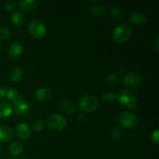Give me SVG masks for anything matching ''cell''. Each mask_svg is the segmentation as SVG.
Here are the masks:
<instances>
[{
	"label": "cell",
	"mask_w": 159,
	"mask_h": 159,
	"mask_svg": "<svg viewBox=\"0 0 159 159\" xmlns=\"http://www.w3.org/2000/svg\"><path fill=\"white\" fill-rule=\"evenodd\" d=\"M158 38H157L156 40H155V43H154V45H153V48H154V49L155 50V51H157V52H158V48H159V47H158Z\"/></svg>",
	"instance_id": "obj_31"
},
{
	"label": "cell",
	"mask_w": 159,
	"mask_h": 159,
	"mask_svg": "<svg viewBox=\"0 0 159 159\" xmlns=\"http://www.w3.org/2000/svg\"><path fill=\"white\" fill-rule=\"evenodd\" d=\"M112 137L116 141H119L122 138V132H121L120 129L117 127H114L113 128V131H112Z\"/></svg>",
	"instance_id": "obj_26"
},
{
	"label": "cell",
	"mask_w": 159,
	"mask_h": 159,
	"mask_svg": "<svg viewBox=\"0 0 159 159\" xmlns=\"http://www.w3.org/2000/svg\"><path fill=\"white\" fill-rule=\"evenodd\" d=\"M8 159H15V158H8Z\"/></svg>",
	"instance_id": "obj_33"
},
{
	"label": "cell",
	"mask_w": 159,
	"mask_h": 159,
	"mask_svg": "<svg viewBox=\"0 0 159 159\" xmlns=\"http://www.w3.org/2000/svg\"><path fill=\"white\" fill-rule=\"evenodd\" d=\"M142 76L138 72H130L123 79V82L129 88H137L142 83Z\"/></svg>",
	"instance_id": "obj_7"
},
{
	"label": "cell",
	"mask_w": 159,
	"mask_h": 159,
	"mask_svg": "<svg viewBox=\"0 0 159 159\" xmlns=\"http://www.w3.org/2000/svg\"><path fill=\"white\" fill-rule=\"evenodd\" d=\"M11 20L15 26H20L25 21V16L20 11H16L11 16Z\"/></svg>",
	"instance_id": "obj_17"
},
{
	"label": "cell",
	"mask_w": 159,
	"mask_h": 159,
	"mask_svg": "<svg viewBox=\"0 0 159 159\" xmlns=\"http://www.w3.org/2000/svg\"><path fill=\"white\" fill-rule=\"evenodd\" d=\"M102 99L106 102H112L116 99V95L112 92H106L102 94Z\"/></svg>",
	"instance_id": "obj_22"
},
{
	"label": "cell",
	"mask_w": 159,
	"mask_h": 159,
	"mask_svg": "<svg viewBox=\"0 0 159 159\" xmlns=\"http://www.w3.org/2000/svg\"><path fill=\"white\" fill-rule=\"evenodd\" d=\"M0 51H1V45H0Z\"/></svg>",
	"instance_id": "obj_32"
},
{
	"label": "cell",
	"mask_w": 159,
	"mask_h": 159,
	"mask_svg": "<svg viewBox=\"0 0 159 159\" xmlns=\"http://www.w3.org/2000/svg\"><path fill=\"white\" fill-rule=\"evenodd\" d=\"M13 137V130L8 126H0V141L8 142Z\"/></svg>",
	"instance_id": "obj_14"
},
{
	"label": "cell",
	"mask_w": 159,
	"mask_h": 159,
	"mask_svg": "<svg viewBox=\"0 0 159 159\" xmlns=\"http://www.w3.org/2000/svg\"><path fill=\"white\" fill-rule=\"evenodd\" d=\"M0 150H1V146H0Z\"/></svg>",
	"instance_id": "obj_34"
},
{
	"label": "cell",
	"mask_w": 159,
	"mask_h": 159,
	"mask_svg": "<svg viewBox=\"0 0 159 159\" xmlns=\"http://www.w3.org/2000/svg\"><path fill=\"white\" fill-rule=\"evenodd\" d=\"M21 96L20 95L19 92L16 89L10 88L7 89V94H6V99L11 101L12 103L17 102L19 99H21Z\"/></svg>",
	"instance_id": "obj_20"
},
{
	"label": "cell",
	"mask_w": 159,
	"mask_h": 159,
	"mask_svg": "<svg viewBox=\"0 0 159 159\" xmlns=\"http://www.w3.org/2000/svg\"><path fill=\"white\" fill-rule=\"evenodd\" d=\"M23 47L22 43L19 41H15L11 44L9 47V51H8V54L9 57L12 59H16L20 57L23 53Z\"/></svg>",
	"instance_id": "obj_11"
},
{
	"label": "cell",
	"mask_w": 159,
	"mask_h": 159,
	"mask_svg": "<svg viewBox=\"0 0 159 159\" xmlns=\"http://www.w3.org/2000/svg\"><path fill=\"white\" fill-rule=\"evenodd\" d=\"M123 12L120 8L114 7L111 10V17L115 20H118L122 17Z\"/></svg>",
	"instance_id": "obj_24"
},
{
	"label": "cell",
	"mask_w": 159,
	"mask_h": 159,
	"mask_svg": "<svg viewBox=\"0 0 159 159\" xmlns=\"http://www.w3.org/2000/svg\"><path fill=\"white\" fill-rule=\"evenodd\" d=\"M51 96H52L51 91L46 87H42V88L38 89L34 94V96L37 99V100L40 101V102L48 101L51 99Z\"/></svg>",
	"instance_id": "obj_12"
},
{
	"label": "cell",
	"mask_w": 159,
	"mask_h": 159,
	"mask_svg": "<svg viewBox=\"0 0 159 159\" xmlns=\"http://www.w3.org/2000/svg\"><path fill=\"white\" fill-rule=\"evenodd\" d=\"M16 7V2L14 1H8L4 4V8L7 11H12Z\"/></svg>",
	"instance_id": "obj_28"
},
{
	"label": "cell",
	"mask_w": 159,
	"mask_h": 159,
	"mask_svg": "<svg viewBox=\"0 0 159 159\" xmlns=\"http://www.w3.org/2000/svg\"><path fill=\"white\" fill-rule=\"evenodd\" d=\"M16 133L17 137L20 140L23 141H26L30 138L31 130L30 127L26 123H20L16 127Z\"/></svg>",
	"instance_id": "obj_9"
},
{
	"label": "cell",
	"mask_w": 159,
	"mask_h": 159,
	"mask_svg": "<svg viewBox=\"0 0 159 159\" xmlns=\"http://www.w3.org/2000/svg\"><path fill=\"white\" fill-rule=\"evenodd\" d=\"M11 35L10 30L6 26H0V40H5L9 38Z\"/></svg>",
	"instance_id": "obj_23"
},
{
	"label": "cell",
	"mask_w": 159,
	"mask_h": 159,
	"mask_svg": "<svg viewBox=\"0 0 159 159\" xmlns=\"http://www.w3.org/2000/svg\"><path fill=\"white\" fill-rule=\"evenodd\" d=\"M99 105V100L97 98L92 95H86L81 98L79 102V109L85 113L93 112Z\"/></svg>",
	"instance_id": "obj_3"
},
{
	"label": "cell",
	"mask_w": 159,
	"mask_h": 159,
	"mask_svg": "<svg viewBox=\"0 0 159 159\" xmlns=\"http://www.w3.org/2000/svg\"><path fill=\"white\" fill-rule=\"evenodd\" d=\"M116 98L120 105L128 109H134L138 105V99L136 96L128 89L120 90Z\"/></svg>",
	"instance_id": "obj_1"
},
{
	"label": "cell",
	"mask_w": 159,
	"mask_h": 159,
	"mask_svg": "<svg viewBox=\"0 0 159 159\" xmlns=\"http://www.w3.org/2000/svg\"><path fill=\"white\" fill-rule=\"evenodd\" d=\"M131 36V28L126 23L116 26L113 33V39L116 43H122L127 41Z\"/></svg>",
	"instance_id": "obj_2"
},
{
	"label": "cell",
	"mask_w": 159,
	"mask_h": 159,
	"mask_svg": "<svg viewBox=\"0 0 159 159\" xmlns=\"http://www.w3.org/2000/svg\"><path fill=\"white\" fill-rule=\"evenodd\" d=\"M12 113V107L8 102L0 103V119L7 118Z\"/></svg>",
	"instance_id": "obj_16"
},
{
	"label": "cell",
	"mask_w": 159,
	"mask_h": 159,
	"mask_svg": "<svg viewBox=\"0 0 159 159\" xmlns=\"http://www.w3.org/2000/svg\"><path fill=\"white\" fill-rule=\"evenodd\" d=\"M118 79L119 77L115 73H111V74H109L107 75V79H106V82L107 84H110V85H113V84H116L118 82Z\"/></svg>",
	"instance_id": "obj_25"
},
{
	"label": "cell",
	"mask_w": 159,
	"mask_h": 159,
	"mask_svg": "<svg viewBox=\"0 0 159 159\" xmlns=\"http://www.w3.org/2000/svg\"><path fill=\"white\" fill-rule=\"evenodd\" d=\"M23 74H24V72H23V70L21 68H20V67H15L10 71L9 77H10L11 80L13 82H18L23 77Z\"/></svg>",
	"instance_id": "obj_18"
},
{
	"label": "cell",
	"mask_w": 159,
	"mask_h": 159,
	"mask_svg": "<svg viewBox=\"0 0 159 159\" xmlns=\"http://www.w3.org/2000/svg\"><path fill=\"white\" fill-rule=\"evenodd\" d=\"M61 107L66 113L72 114L76 111V106L74 102L69 99H64L61 102Z\"/></svg>",
	"instance_id": "obj_19"
},
{
	"label": "cell",
	"mask_w": 159,
	"mask_h": 159,
	"mask_svg": "<svg viewBox=\"0 0 159 159\" xmlns=\"http://www.w3.org/2000/svg\"><path fill=\"white\" fill-rule=\"evenodd\" d=\"M28 30L34 38L41 39L45 36L47 33V28L42 22L39 20H33L30 23Z\"/></svg>",
	"instance_id": "obj_5"
},
{
	"label": "cell",
	"mask_w": 159,
	"mask_h": 159,
	"mask_svg": "<svg viewBox=\"0 0 159 159\" xmlns=\"http://www.w3.org/2000/svg\"><path fill=\"white\" fill-rule=\"evenodd\" d=\"M148 16L143 12H137L132 14L130 17V23L137 26H144L148 23Z\"/></svg>",
	"instance_id": "obj_10"
},
{
	"label": "cell",
	"mask_w": 159,
	"mask_h": 159,
	"mask_svg": "<svg viewBox=\"0 0 159 159\" xmlns=\"http://www.w3.org/2000/svg\"><path fill=\"white\" fill-rule=\"evenodd\" d=\"M38 4L37 0H21L19 2V7L23 12H32L37 7Z\"/></svg>",
	"instance_id": "obj_13"
},
{
	"label": "cell",
	"mask_w": 159,
	"mask_h": 159,
	"mask_svg": "<svg viewBox=\"0 0 159 159\" xmlns=\"http://www.w3.org/2000/svg\"><path fill=\"white\" fill-rule=\"evenodd\" d=\"M106 9L102 5H94L90 9V13L93 16H102L105 13Z\"/></svg>",
	"instance_id": "obj_21"
},
{
	"label": "cell",
	"mask_w": 159,
	"mask_h": 159,
	"mask_svg": "<svg viewBox=\"0 0 159 159\" xmlns=\"http://www.w3.org/2000/svg\"><path fill=\"white\" fill-rule=\"evenodd\" d=\"M14 110L18 116H25L30 113L31 110V106L28 102H25L23 98L14 102Z\"/></svg>",
	"instance_id": "obj_8"
},
{
	"label": "cell",
	"mask_w": 159,
	"mask_h": 159,
	"mask_svg": "<svg viewBox=\"0 0 159 159\" xmlns=\"http://www.w3.org/2000/svg\"><path fill=\"white\" fill-rule=\"evenodd\" d=\"M47 124L51 130L61 131L66 127L67 121L62 115L54 113L48 116L47 120Z\"/></svg>",
	"instance_id": "obj_4"
},
{
	"label": "cell",
	"mask_w": 159,
	"mask_h": 159,
	"mask_svg": "<svg viewBox=\"0 0 159 159\" xmlns=\"http://www.w3.org/2000/svg\"><path fill=\"white\" fill-rule=\"evenodd\" d=\"M158 140H159V131L158 130H155V131L152 133V141H153L155 144H158Z\"/></svg>",
	"instance_id": "obj_29"
},
{
	"label": "cell",
	"mask_w": 159,
	"mask_h": 159,
	"mask_svg": "<svg viewBox=\"0 0 159 159\" xmlns=\"http://www.w3.org/2000/svg\"><path fill=\"white\" fill-rule=\"evenodd\" d=\"M23 151V145L19 141H13L9 146V152L12 156L16 157L21 155Z\"/></svg>",
	"instance_id": "obj_15"
},
{
	"label": "cell",
	"mask_w": 159,
	"mask_h": 159,
	"mask_svg": "<svg viewBox=\"0 0 159 159\" xmlns=\"http://www.w3.org/2000/svg\"><path fill=\"white\" fill-rule=\"evenodd\" d=\"M119 123L125 128H134L138 124V119L134 114L130 112H124L119 117Z\"/></svg>",
	"instance_id": "obj_6"
},
{
	"label": "cell",
	"mask_w": 159,
	"mask_h": 159,
	"mask_svg": "<svg viewBox=\"0 0 159 159\" xmlns=\"http://www.w3.org/2000/svg\"><path fill=\"white\" fill-rule=\"evenodd\" d=\"M44 123L42 120H36L35 122L33 123V128L36 130V131H40L44 128Z\"/></svg>",
	"instance_id": "obj_27"
},
{
	"label": "cell",
	"mask_w": 159,
	"mask_h": 159,
	"mask_svg": "<svg viewBox=\"0 0 159 159\" xmlns=\"http://www.w3.org/2000/svg\"><path fill=\"white\" fill-rule=\"evenodd\" d=\"M7 89L8 88H6V87H2V88H0V100H2L5 98H6Z\"/></svg>",
	"instance_id": "obj_30"
}]
</instances>
